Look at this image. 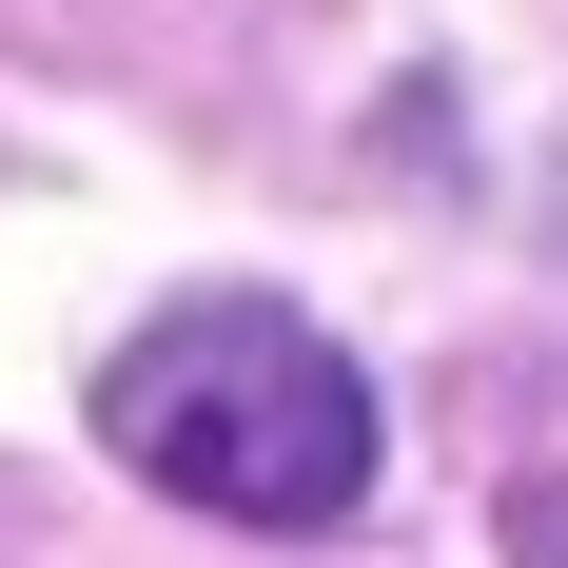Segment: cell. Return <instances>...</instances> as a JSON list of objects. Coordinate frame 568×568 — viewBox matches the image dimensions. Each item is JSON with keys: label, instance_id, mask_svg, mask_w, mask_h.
Wrapping results in <instances>:
<instances>
[{"label": "cell", "instance_id": "6da1fadb", "mask_svg": "<svg viewBox=\"0 0 568 568\" xmlns=\"http://www.w3.org/2000/svg\"><path fill=\"white\" fill-rule=\"evenodd\" d=\"M99 452L216 529H353L373 490V373L294 294H176L99 373Z\"/></svg>", "mask_w": 568, "mask_h": 568}]
</instances>
